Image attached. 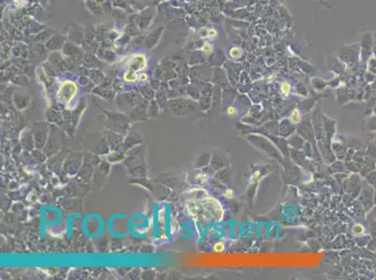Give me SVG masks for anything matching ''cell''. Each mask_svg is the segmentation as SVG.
I'll return each mask as SVG.
<instances>
[{
	"label": "cell",
	"mask_w": 376,
	"mask_h": 280,
	"mask_svg": "<svg viewBox=\"0 0 376 280\" xmlns=\"http://www.w3.org/2000/svg\"><path fill=\"white\" fill-rule=\"evenodd\" d=\"M20 1H21V0H14V2H15V3H19Z\"/></svg>",
	"instance_id": "obj_13"
},
{
	"label": "cell",
	"mask_w": 376,
	"mask_h": 280,
	"mask_svg": "<svg viewBox=\"0 0 376 280\" xmlns=\"http://www.w3.org/2000/svg\"><path fill=\"white\" fill-rule=\"evenodd\" d=\"M280 90H281V93H282L284 96H288V95L290 94V93H291V85H290V83H289V82H286V81L283 82V83L281 84Z\"/></svg>",
	"instance_id": "obj_5"
},
{
	"label": "cell",
	"mask_w": 376,
	"mask_h": 280,
	"mask_svg": "<svg viewBox=\"0 0 376 280\" xmlns=\"http://www.w3.org/2000/svg\"><path fill=\"white\" fill-rule=\"evenodd\" d=\"M204 202H205V203H203L204 209L207 212H209L211 217H212L216 221H220L224 215V211H223L221 204L215 199H212V198L207 199Z\"/></svg>",
	"instance_id": "obj_3"
},
{
	"label": "cell",
	"mask_w": 376,
	"mask_h": 280,
	"mask_svg": "<svg viewBox=\"0 0 376 280\" xmlns=\"http://www.w3.org/2000/svg\"><path fill=\"white\" fill-rule=\"evenodd\" d=\"M213 249L215 252H222L224 250V242H218L214 245Z\"/></svg>",
	"instance_id": "obj_8"
},
{
	"label": "cell",
	"mask_w": 376,
	"mask_h": 280,
	"mask_svg": "<svg viewBox=\"0 0 376 280\" xmlns=\"http://www.w3.org/2000/svg\"><path fill=\"white\" fill-rule=\"evenodd\" d=\"M224 196L227 198H232L234 197V190L231 188L227 189V190L224 191Z\"/></svg>",
	"instance_id": "obj_12"
},
{
	"label": "cell",
	"mask_w": 376,
	"mask_h": 280,
	"mask_svg": "<svg viewBox=\"0 0 376 280\" xmlns=\"http://www.w3.org/2000/svg\"><path fill=\"white\" fill-rule=\"evenodd\" d=\"M212 50H213L212 46H211L210 43H208V42H206V43L203 45V47H202V50H203V52H205L206 54H210V53L212 51Z\"/></svg>",
	"instance_id": "obj_9"
},
{
	"label": "cell",
	"mask_w": 376,
	"mask_h": 280,
	"mask_svg": "<svg viewBox=\"0 0 376 280\" xmlns=\"http://www.w3.org/2000/svg\"><path fill=\"white\" fill-rule=\"evenodd\" d=\"M242 50H241L239 47H233V48L229 50V55H230L232 58H234V59L240 58V57L242 56Z\"/></svg>",
	"instance_id": "obj_6"
},
{
	"label": "cell",
	"mask_w": 376,
	"mask_h": 280,
	"mask_svg": "<svg viewBox=\"0 0 376 280\" xmlns=\"http://www.w3.org/2000/svg\"><path fill=\"white\" fill-rule=\"evenodd\" d=\"M147 65V60L146 56L144 54L138 53L133 55L128 63H127V67L128 71L125 74V81L127 82H134L138 80L137 73L143 70Z\"/></svg>",
	"instance_id": "obj_1"
},
{
	"label": "cell",
	"mask_w": 376,
	"mask_h": 280,
	"mask_svg": "<svg viewBox=\"0 0 376 280\" xmlns=\"http://www.w3.org/2000/svg\"><path fill=\"white\" fill-rule=\"evenodd\" d=\"M78 88L74 82L65 81L63 84H61V86L57 91L56 94L57 100L66 105H69L74 99V97L76 96Z\"/></svg>",
	"instance_id": "obj_2"
},
{
	"label": "cell",
	"mask_w": 376,
	"mask_h": 280,
	"mask_svg": "<svg viewBox=\"0 0 376 280\" xmlns=\"http://www.w3.org/2000/svg\"><path fill=\"white\" fill-rule=\"evenodd\" d=\"M227 115L229 117H235L237 115V110L234 107H229L227 108Z\"/></svg>",
	"instance_id": "obj_10"
},
{
	"label": "cell",
	"mask_w": 376,
	"mask_h": 280,
	"mask_svg": "<svg viewBox=\"0 0 376 280\" xmlns=\"http://www.w3.org/2000/svg\"><path fill=\"white\" fill-rule=\"evenodd\" d=\"M364 232H365V229H364V227L361 225V224H356L354 227H353V233L356 234V235H363L364 234Z\"/></svg>",
	"instance_id": "obj_7"
},
{
	"label": "cell",
	"mask_w": 376,
	"mask_h": 280,
	"mask_svg": "<svg viewBox=\"0 0 376 280\" xmlns=\"http://www.w3.org/2000/svg\"><path fill=\"white\" fill-rule=\"evenodd\" d=\"M289 119L294 124L299 123L300 120H301V114H300V112L297 108H295L292 110V112L289 116Z\"/></svg>",
	"instance_id": "obj_4"
},
{
	"label": "cell",
	"mask_w": 376,
	"mask_h": 280,
	"mask_svg": "<svg viewBox=\"0 0 376 280\" xmlns=\"http://www.w3.org/2000/svg\"><path fill=\"white\" fill-rule=\"evenodd\" d=\"M207 37H211V38H215L217 37V32L215 29H210L207 32Z\"/></svg>",
	"instance_id": "obj_11"
}]
</instances>
